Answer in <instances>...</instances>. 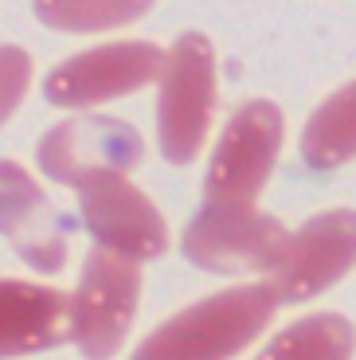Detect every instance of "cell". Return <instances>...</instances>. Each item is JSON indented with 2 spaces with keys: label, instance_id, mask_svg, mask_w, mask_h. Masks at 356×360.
Returning a JSON list of instances; mask_svg holds the SVG:
<instances>
[{
  "label": "cell",
  "instance_id": "1",
  "mask_svg": "<svg viewBox=\"0 0 356 360\" xmlns=\"http://www.w3.org/2000/svg\"><path fill=\"white\" fill-rule=\"evenodd\" d=\"M278 306L270 282L220 290L157 325L129 360H231L267 329Z\"/></svg>",
  "mask_w": 356,
  "mask_h": 360
},
{
  "label": "cell",
  "instance_id": "2",
  "mask_svg": "<svg viewBox=\"0 0 356 360\" xmlns=\"http://www.w3.org/2000/svg\"><path fill=\"white\" fill-rule=\"evenodd\" d=\"M282 110L270 98H250L231 114L204 176V204L255 207L282 153Z\"/></svg>",
  "mask_w": 356,
  "mask_h": 360
},
{
  "label": "cell",
  "instance_id": "3",
  "mask_svg": "<svg viewBox=\"0 0 356 360\" xmlns=\"http://www.w3.org/2000/svg\"><path fill=\"white\" fill-rule=\"evenodd\" d=\"M215 114V51L208 36L184 32L169 51L157 94V141L169 165L196 161Z\"/></svg>",
  "mask_w": 356,
  "mask_h": 360
},
{
  "label": "cell",
  "instance_id": "4",
  "mask_svg": "<svg viewBox=\"0 0 356 360\" xmlns=\"http://www.w3.org/2000/svg\"><path fill=\"white\" fill-rule=\"evenodd\" d=\"M290 231L258 207L204 204L184 227V259L208 274H274Z\"/></svg>",
  "mask_w": 356,
  "mask_h": 360
},
{
  "label": "cell",
  "instance_id": "5",
  "mask_svg": "<svg viewBox=\"0 0 356 360\" xmlns=\"http://www.w3.org/2000/svg\"><path fill=\"white\" fill-rule=\"evenodd\" d=\"M137 302H141V266L94 247L71 297V337L82 356L114 360V352H122L129 337Z\"/></svg>",
  "mask_w": 356,
  "mask_h": 360
},
{
  "label": "cell",
  "instance_id": "6",
  "mask_svg": "<svg viewBox=\"0 0 356 360\" xmlns=\"http://www.w3.org/2000/svg\"><path fill=\"white\" fill-rule=\"evenodd\" d=\"M79 212L94 247L122 255L129 262L160 259L169 247V227L141 188H134L122 172H90L75 184Z\"/></svg>",
  "mask_w": 356,
  "mask_h": 360
},
{
  "label": "cell",
  "instance_id": "7",
  "mask_svg": "<svg viewBox=\"0 0 356 360\" xmlns=\"http://www.w3.org/2000/svg\"><path fill=\"white\" fill-rule=\"evenodd\" d=\"M169 71V55L157 44L145 39H122V44L90 47L82 55L63 59L44 82V94L51 106L75 110V106H94V102H110L122 94L160 82Z\"/></svg>",
  "mask_w": 356,
  "mask_h": 360
},
{
  "label": "cell",
  "instance_id": "8",
  "mask_svg": "<svg viewBox=\"0 0 356 360\" xmlns=\"http://www.w3.org/2000/svg\"><path fill=\"white\" fill-rule=\"evenodd\" d=\"M145 157V141L129 122L110 114H79L51 126L36 145L39 172L59 184H79L90 172H129Z\"/></svg>",
  "mask_w": 356,
  "mask_h": 360
},
{
  "label": "cell",
  "instance_id": "9",
  "mask_svg": "<svg viewBox=\"0 0 356 360\" xmlns=\"http://www.w3.org/2000/svg\"><path fill=\"white\" fill-rule=\"evenodd\" d=\"M356 266V212L352 207H333L321 216L305 219L290 243L282 262L270 274V290L278 302H305V297L329 290Z\"/></svg>",
  "mask_w": 356,
  "mask_h": 360
},
{
  "label": "cell",
  "instance_id": "10",
  "mask_svg": "<svg viewBox=\"0 0 356 360\" xmlns=\"http://www.w3.org/2000/svg\"><path fill=\"white\" fill-rule=\"evenodd\" d=\"M0 235L39 274H59L67 262V227L47 192L20 161L0 157Z\"/></svg>",
  "mask_w": 356,
  "mask_h": 360
},
{
  "label": "cell",
  "instance_id": "11",
  "mask_svg": "<svg viewBox=\"0 0 356 360\" xmlns=\"http://www.w3.org/2000/svg\"><path fill=\"white\" fill-rule=\"evenodd\" d=\"M71 337V297L24 278H0V360L32 356Z\"/></svg>",
  "mask_w": 356,
  "mask_h": 360
},
{
  "label": "cell",
  "instance_id": "12",
  "mask_svg": "<svg viewBox=\"0 0 356 360\" xmlns=\"http://www.w3.org/2000/svg\"><path fill=\"white\" fill-rule=\"evenodd\" d=\"M302 157L313 169H341L356 157V79L310 114L302 129Z\"/></svg>",
  "mask_w": 356,
  "mask_h": 360
},
{
  "label": "cell",
  "instance_id": "13",
  "mask_svg": "<svg viewBox=\"0 0 356 360\" xmlns=\"http://www.w3.org/2000/svg\"><path fill=\"white\" fill-rule=\"evenodd\" d=\"M356 329L341 314H310L274 337L255 360H352Z\"/></svg>",
  "mask_w": 356,
  "mask_h": 360
},
{
  "label": "cell",
  "instance_id": "14",
  "mask_svg": "<svg viewBox=\"0 0 356 360\" xmlns=\"http://www.w3.org/2000/svg\"><path fill=\"white\" fill-rule=\"evenodd\" d=\"M153 4H129V0H44L36 4V20L55 32H106V27L134 24Z\"/></svg>",
  "mask_w": 356,
  "mask_h": 360
},
{
  "label": "cell",
  "instance_id": "15",
  "mask_svg": "<svg viewBox=\"0 0 356 360\" xmlns=\"http://www.w3.org/2000/svg\"><path fill=\"white\" fill-rule=\"evenodd\" d=\"M27 86H32V59L24 47L0 44V126L20 110Z\"/></svg>",
  "mask_w": 356,
  "mask_h": 360
}]
</instances>
